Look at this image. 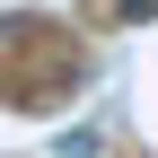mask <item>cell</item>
Wrapping results in <instances>:
<instances>
[{"instance_id":"obj_1","label":"cell","mask_w":158,"mask_h":158,"mask_svg":"<svg viewBox=\"0 0 158 158\" xmlns=\"http://www.w3.org/2000/svg\"><path fill=\"white\" fill-rule=\"evenodd\" d=\"M114 18H123V27H141V18H158V0H114Z\"/></svg>"}]
</instances>
